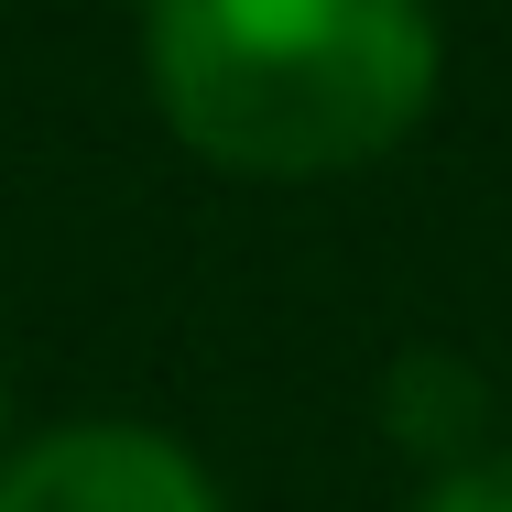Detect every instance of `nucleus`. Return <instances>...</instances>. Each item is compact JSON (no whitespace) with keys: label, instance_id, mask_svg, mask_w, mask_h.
Returning <instances> with one entry per match:
<instances>
[{"label":"nucleus","instance_id":"f03ea898","mask_svg":"<svg viewBox=\"0 0 512 512\" xmlns=\"http://www.w3.org/2000/svg\"><path fill=\"white\" fill-rule=\"evenodd\" d=\"M0 512H218V491L153 425H66L0 469Z\"/></svg>","mask_w":512,"mask_h":512},{"label":"nucleus","instance_id":"f257e3e1","mask_svg":"<svg viewBox=\"0 0 512 512\" xmlns=\"http://www.w3.org/2000/svg\"><path fill=\"white\" fill-rule=\"evenodd\" d=\"M153 99L229 175H338L436 99L425 0H153Z\"/></svg>","mask_w":512,"mask_h":512},{"label":"nucleus","instance_id":"7ed1b4c3","mask_svg":"<svg viewBox=\"0 0 512 512\" xmlns=\"http://www.w3.org/2000/svg\"><path fill=\"white\" fill-rule=\"evenodd\" d=\"M425 512H512V458H491V469H458L447 491H425Z\"/></svg>","mask_w":512,"mask_h":512}]
</instances>
